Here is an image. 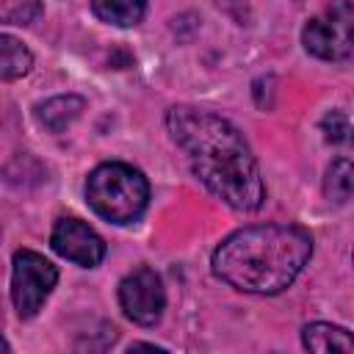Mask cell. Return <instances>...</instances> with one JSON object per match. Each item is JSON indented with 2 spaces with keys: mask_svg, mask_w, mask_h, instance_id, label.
Returning a JSON list of instances; mask_svg holds the SVG:
<instances>
[{
  "mask_svg": "<svg viewBox=\"0 0 354 354\" xmlns=\"http://www.w3.org/2000/svg\"><path fill=\"white\" fill-rule=\"evenodd\" d=\"M171 141L188 155L199 183L235 210H257L266 199L260 166L243 133L224 116L191 105L166 111Z\"/></svg>",
  "mask_w": 354,
  "mask_h": 354,
  "instance_id": "obj_1",
  "label": "cell"
},
{
  "mask_svg": "<svg viewBox=\"0 0 354 354\" xmlns=\"http://www.w3.org/2000/svg\"><path fill=\"white\" fill-rule=\"evenodd\" d=\"M313 238L296 224H254L227 235L213 252V274L235 290L282 293L307 266Z\"/></svg>",
  "mask_w": 354,
  "mask_h": 354,
  "instance_id": "obj_2",
  "label": "cell"
},
{
  "mask_svg": "<svg viewBox=\"0 0 354 354\" xmlns=\"http://www.w3.org/2000/svg\"><path fill=\"white\" fill-rule=\"evenodd\" d=\"M86 199L105 221L133 224L149 205V183L130 163H102L86 180Z\"/></svg>",
  "mask_w": 354,
  "mask_h": 354,
  "instance_id": "obj_3",
  "label": "cell"
},
{
  "mask_svg": "<svg viewBox=\"0 0 354 354\" xmlns=\"http://www.w3.org/2000/svg\"><path fill=\"white\" fill-rule=\"evenodd\" d=\"M351 28H354L351 0H335L332 6H326L321 14H315L304 25L301 44L310 55H315L321 61L346 64V61H351V53H354Z\"/></svg>",
  "mask_w": 354,
  "mask_h": 354,
  "instance_id": "obj_4",
  "label": "cell"
},
{
  "mask_svg": "<svg viewBox=\"0 0 354 354\" xmlns=\"http://www.w3.org/2000/svg\"><path fill=\"white\" fill-rule=\"evenodd\" d=\"M58 282V268L33 249H17L11 263V301L19 318H33Z\"/></svg>",
  "mask_w": 354,
  "mask_h": 354,
  "instance_id": "obj_5",
  "label": "cell"
},
{
  "mask_svg": "<svg viewBox=\"0 0 354 354\" xmlns=\"http://www.w3.org/2000/svg\"><path fill=\"white\" fill-rule=\"evenodd\" d=\"M119 307L133 324L155 326L163 315V307H166L163 279L147 266L136 268L133 274H127L119 282Z\"/></svg>",
  "mask_w": 354,
  "mask_h": 354,
  "instance_id": "obj_6",
  "label": "cell"
},
{
  "mask_svg": "<svg viewBox=\"0 0 354 354\" xmlns=\"http://www.w3.org/2000/svg\"><path fill=\"white\" fill-rule=\"evenodd\" d=\"M50 243L61 257H66L83 268H94L105 257V241L86 221L72 218V216H64L55 221Z\"/></svg>",
  "mask_w": 354,
  "mask_h": 354,
  "instance_id": "obj_7",
  "label": "cell"
},
{
  "mask_svg": "<svg viewBox=\"0 0 354 354\" xmlns=\"http://www.w3.org/2000/svg\"><path fill=\"white\" fill-rule=\"evenodd\" d=\"M86 108V100L77 94H58L36 105V119L50 133H64Z\"/></svg>",
  "mask_w": 354,
  "mask_h": 354,
  "instance_id": "obj_8",
  "label": "cell"
},
{
  "mask_svg": "<svg viewBox=\"0 0 354 354\" xmlns=\"http://www.w3.org/2000/svg\"><path fill=\"white\" fill-rule=\"evenodd\" d=\"M301 343L304 348L310 351H318V354H329V351H343V354H351L354 351V343H351V335L343 329V326H335V324H307L301 329Z\"/></svg>",
  "mask_w": 354,
  "mask_h": 354,
  "instance_id": "obj_9",
  "label": "cell"
},
{
  "mask_svg": "<svg viewBox=\"0 0 354 354\" xmlns=\"http://www.w3.org/2000/svg\"><path fill=\"white\" fill-rule=\"evenodd\" d=\"M30 66H33V53L17 36L0 33V83L25 77Z\"/></svg>",
  "mask_w": 354,
  "mask_h": 354,
  "instance_id": "obj_10",
  "label": "cell"
},
{
  "mask_svg": "<svg viewBox=\"0 0 354 354\" xmlns=\"http://www.w3.org/2000/svg\"><path fill=\"white\" fill-rule=\"evenodd\" d=\"M94 14L116 28H133L147 14V0H91Z\"/></svg>",
  "mask_w": 354,
  "mask_h": 354,
  "instance_id": "obj_11",
  "label": "cell"
},
{
  "mask_svg": "<svg viewBox=\"0 0 354 354\" xmlns=\"http://www.w3.org/2000/svg\"><path fill=\"white\" fill-rule=\"evenodd\" d=\"M351 185H354L351 163H348L346 158H337V160L326 169L324 191H326V196L335 199V202H348V199H351Z\"/></svg>",
  "mask_w": 354,
  "mask_h": 354,
  "instance_id": "obj_12",
  "label": "cell"
},
{
  "mask_svg": "<svg viewBox=\"0 0 354 354\" xmlns=\"http://www.w3.org/2000/svg\"><path fill=\"white\" fill-rule=\"evenodd\" d=\"M44 11L41 0H0V22L3 25H30Z\"/></svg>",
  "mask_w": 354,
  "mask_h": 354,
  "instance_id": "obj_13",
  "label": "cell"
},
{
  "mask_svg": "<svg viewBox=\"0 0 354 354\" xmlns=\"http://www.w3.org/2000/svg\"><path fill=\"white\" fill-rule=\"evenodd\" d=\"M321 127H324V133H326V141H332V144L348 141L351 127H348V119H346L343 111H329V113L321 119Z\"/></svg>",
  "mask_w": 354,
  "mask_h": 354,
  "instance_id": "obj_14",
  "label": "cell"
},
{
  "mask_svg": "<svg viewBox=\"0 0 354 354\" xmlns=\"http://www.w3.org/2000/svg\"><path fill=\"white\" fill-rule=\"evenodd\" d=\"M8 348H11V346H8V343H6V337L0 335V351H8Z\"/></svg>",
  "mask_w": 354,
  "mask_h": 354,
  "instance_id": "obj_15",
  "label": "cell"
},
{
  "mask_svg": "<svg viewBox=\"0 0 354 354\" xmlns=\"http://www.w3.org/2000/svg\"><path fill=\"white\" fill-rule=\"evenodd\" d=\"M224 3H235V0H224Z\"/></svg>",
  "mask_w": 354,
  "mask_h": 354,
  "instance_id": "obj_16",
  "label": "cell"
}]
</instances>
